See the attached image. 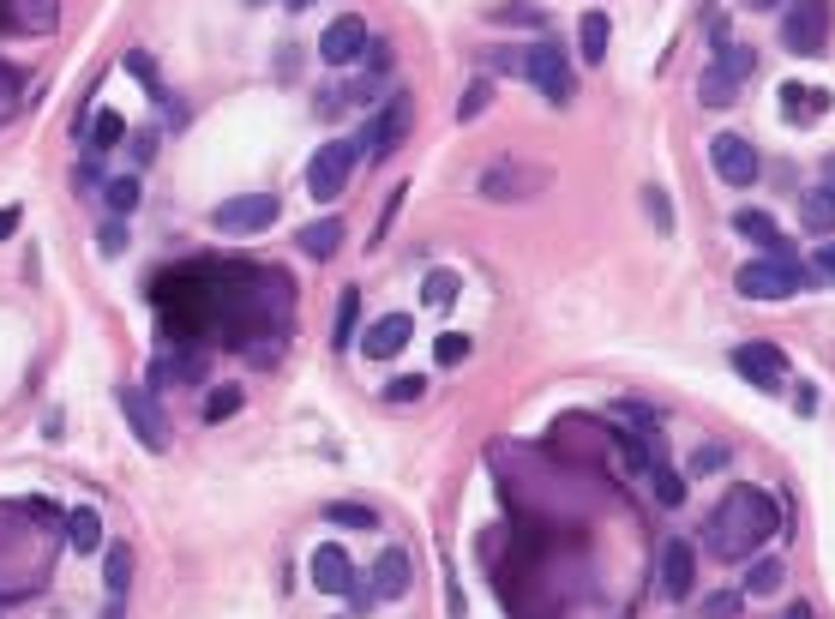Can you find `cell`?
Instances as JSON below:
<instances>
[{
	"mask_svg": "<svg viewBox=\"0 0 835 619\" xmlns=\"http://www.w3.org/2000/svg\"><path fill=\"white\" fill-rule=\"evenodd\" d=\"M745 7H781V0H745Z\"/></svg>",
	"mask_w": 835,
	"mask_h": 619,
	"instance_id": "cell-49",
	"label": "cell"
},
{
	"mask_svg": "<svg viewBox=\"0 0 835 619\" xmlns=\"http://www.w3.org/2000/svg\"><path fill=\"white\" fill-rule=\"evenodd\" d=\"M282 217V205H277V192H241V199H223L216 205V235H235V241H253V235H265Z\"/></svg>",
	"mask_w": 835,
	"mask_h": 619,
	"instance_id": "cell-4",
	"label": "cell"
},
{
	"mask_svg": "<svg viewBox=\"0 0 835 619\" xmlns=\"http://www.w3.org/2000/svg\"><path fill=\"white\" fill-rule=\"evenodd\" d=\"M734 229H739L745 241H757L764 253H781V247H788V241H781V229L769 223L764 211H734Z\"/></svg>",
	"mask_w": 835,
	"mask_h": 619,
	"instance_id": "cell-23",
	"label": "cell"
},
{
	"mask_svg": "<svg viewBox=\"0 0 835 619\" xmlns=\"http://www.w3.org/2000/svg\"><path fill=\"white\" fill-rule=\"evenodd\" d=\"M247 7H265V0H247Z\"/></svg>",
	"mask_w": 835,
	"mask_h": 619,
	"instance_id": "cell-50",
	"label": "cell"
},
{
	"mask_svg": "<svg viewBox=\"0 0 835 619\" xmlns=\"http://www.w3.org/2000/svg\"><path fill=\"white\" fill-rule=\"evenodd\" d=\"M452 295H457V270H433V277L421 283V301L427 307H445Z\"/></svg>",
	"mask_w": 835,
	"mask_h": 619,
	"instance_id": "cell-34",
	"label": "cell"
},
{
	"mask_svg": "<svg viewBox=\"0 0 835 619\" xmlns=\"http://www.w3.org/2000/svg\"><path fill=\"white\" fill-rule=\"evenodd\" d=\"M121 409H126V428L138 433V445L145 451H169L175 440V428H169V416H163V404L145 391V385H126L121 391Z\"/></svg>",
	"mask_w": 835,
	"mask_h": 619,
	"instance_id": "cell-10",
	"label": "cell"
},
{
	"mask_svg": "<svg viewBox=\"0 0 835 619\" xmlns=\"http://www.w3.org/2000/svg\"><path fill=\"white\" fill-rule=\"evenodd\" d=\"M812 265H817V270H812V277H830V283H835V241H830V247H824V253H817V259H812Z\"/></svg>",
	"mask_w": 835,
	"mask_h": 619,
	"instance_id": "cell-44",
	"label": "cell"
},
{
	"mask_svg": "<svg viewBox=\"0 0 835 619\" xmlns=\"http://www.w3.org/2000/svg\"><path fill=\"white\" fill-rule=\"evenodd\" d=\"M517 67H523V79L542 90L547 102H559V109L577 97V79H571V67H565V48H559V43H535V48H523Z\"/></svg>",
	"mask_w": 835,
	"mask_h": 619,
	"instance_id": "cell-7",
	"label": "cell"
},
{
	"mask_svg": "<svg viewBox=\"0 0 835 619\" xmlns=\"http://www.w3.org/2000/svg\"><path fill=\"white\" fill-rule=\"evenodd\" d=\"M734 373H739V379H752L757 391H781L788 355H781L776 343H739V350H734Z\"/></svg>",
	"mask_w": 835,
	"mask_h": 619,
	"instance_id": "cell-13",
	"label": "cell"
},
{
	"mask_svg": "<svg viewBox=\"0 0 835 619\" xmlns=\"http://www.w3.org/2000/svg\"><path fill=\"white\" fill-rule=\"evenodd\" d=\"M757 73V48H745V43H727L722 55L710 60V73H703V85H698V97L710 102V109H727V102L739 97V85Z\"/></svg>",
	"mask_w": 835,
	"mask_h": 619,
	"instance_id": "cell-5",
	"label": "cell"
},
{
	"mask_svg": "<svg viewBox=\"0 0 835 619\" xmlns=\"http://www.w3.org/2000/svg\"><path fill=\"white\" fill-rule=\"evenodd\" d=\"M367 55V19H337V24H325V36H319V60L325 67H349V60H361Z\"/></svg>",
	"mask_w": 835,
	"mask_h": 619,
	"instance_id": "cell-14",
	"label": "cell"
},
{
	"mask_svg": "<svg viewBox=\"0 0 835 619\" xmlns=\"http://www.w3.org/2000/svg\"><path fill=\"white\" fill-rule=\"evenodd\" d=\"M745 589H752V596H776L781 589V560H757L752 572H745Z\"/></svg>",
	"mask_w": 835,
	"mask_h": 619,
	"instance_id": "cell-32",
	"label": "cell"
},
{
	"mask_svg": "<svg viewBox=\"0 0 835 619\" xmlns=\"http://www.w3.org/2000/svg\"><path fill=\"white\" fill-rule=\"evenodd\" d=\"M102 199H109V217H126V211H138L145 187H138V175H114L109 187H102Z\"/></svg>",
	"mask_w": 835,
	"mask_h": 619,
	"instance_id": "cell-26",
	"label": "cell"
},
{
	"mask_svg": "<svg viewBox=\"0 0 835 619\" xmlns=\"http://www.w3.org/2000/svg\"><path fill=\"white\" fill-rule=\"evenodd\" d=\"M403 589H409V553L403 548H385L379 560H372L367 584L349 589V601H355V614H372V608H385V601H397Z\"/></svg>",
	"mask_w": 835,
	"mask_h": 619,
	"instance_id": "cell-6",
	"label": "cell"
},
{
	"mask_svg": "<svg viewBox=\"0 0 835 619\" xmlns=\"http://www.w3.org/2000/svg\"><path fill=\"white\" fill-rule=\"evenodd\" d=\"M781 109H788L793 121H817V114L830 109V97H824V90H805V85H788V90H781Z\"/></svg>",
	"mask_w": 835,
	"mask_h": 619,
	"instance_id": "cell-25",
	"label": "cell"
},
{
	"mask_svg": "<svg viewBox=\"0 0 835 619\" xmlns=\"http://www.w3.org/2000/svg\"><path fill=\"white\" fill-rule=\"evenodd\" d=\"M355 163H361V151L349 145V139H331L325 151H319L313 163H307V192H313L319 205H331V199H343V187H349V175H355Z\"/></svg>",
	"mask_w": 835,
	"mask_h": 619,
	"instance_id": "cell-8",
	"label": "cell"
},
{
	"mask_svg": "<svg viewBox=\"0 0 835 619\" xmlns=\"http://www.w3.org/2000/svg\"><path fill=\"white\" fill-rule=\"evenodd\" d=\"M715 469H727V445H698L691 451L686 475H715Z\"/></svg>",
	"mask_w": 835,
	"mask_h": 619,
	"instance_id": "cell-37",
	"label": "cell"
},
{
	"mask_svg": "<svg viewBox=\"0 0 835 619\" xmlns=\"http://www.w3.org/2000/svg\"><path fill=\"white\" fill-rule=\"evenodd\" d=\"M661 589L667 601H691V589H698V548L691 541H667L661 548Z\"/></svg>",
	"mask_w": 835,
	"mask_h": 619,
	"instance_id": "cell-15",
	"label": "cell"
},
{
	"mask_svg": "<svg viewBox=\"0 0 835 619\" xmlns=\"http://www.w3.org/2000/svg\"><path fill=\"white\" fill-rule=\"evenodd\" d=\"M67 541H73V553H97L102 548V511L97 506H73L67 511Z\"/></svg>",
	"mask_w": 835,
	"mask_h": 619,
	"instance_id": "cell-20",
	"label": "cell"
},
{
	"mask_svg": "<svg viewBox=\"0 0 835 619\" xmlns=\"http://www.w3.org/2000/svg\"><path fill=\"white\" fill-rule=\"evenodd\" d=\"M805 283H812V270L793 259V247H781V253H764V259L739 265L734 289L745 295V301H788V295L805 289Z\"/></svg>",
	"mask_w": 835,
	"mask_h": 619,
	"instance_id": "cell-2",
	"label": "cell"
},
{
	"mask_svg": "<svg viewBox=\"0 0 835 619\" xmlns=\"http://www.w3.org/2000/svg\"><path fill=\"white\" fill-rule=\"evenodd\" d=\"M97 247H102V253H121V247H126V217H109V223H102Z\"/></svg>",
	"mask_w": 835,
	"mask_h": 619,
	"instance_id": "cell-40",
	"label": "cell"
},
{
	"mask_svg": "<svg viewBox=\"0 0 835 619\" xmlns=\"http://www.w3.org/2000/svg\"><path fill=\"white\" fill-rule=\"evenodd\" d=\"M547 175L542 163H511V157H499V163H487L481 169V199H493V205H517V199H535V192H547Z\"/></svg>",
	"mask_w": 835,
	"mask_h": 619,
	"instance_id": "cell-3",
	"label": "cell"
},
{
	"mask_svg": "<svg viewBox=\"0 0 835 619\" xmlns=\"http://www.w3.org/2000/svg\"><path fill=\"white\" fill-rule=\"evenodd\" d=\"M793 404H800V416H812V409H817V391H812V385H800V391H793Z\"/></svg>",
	"mask_w": 835,
	"mask_h": 619,
	"instance_id": "cell-46",
	"label": "cell"
},
{
	"mask_svg": "<svg viewBox=\"0 0 835 619\" xmlns=\"http://www.w3.org/2000/svg\"><path fill=\"white\" fill-rule=\"evenodd\" d=\"M409 114H415V102H409V97H391V102H385V109L367 121V133H361V145H355V151L372 157V163L391 157V151L409 139Z\"/></svg>",
	"mask_w": 835,
	"mask_h": 619,
	"instance_id": "cell-11",
	"label": "cell"
},
{
	"mask_svg": "<svg viewBox=\"0 0 835 619\" xmlns=\"http://www.w3.org/2000/svg\"><path fill=\"white\" fill-rule=\"evenodd\" d=\"M121 139H126L121 114H114V109H97V114H91V145L109 151V145H121Z\"/></svg>",
	"mask_w": 835,
	"mask_h": 619,
	"instance_id": "cell-30",
	"label": "cell"
},
{
	"mask_svg": "<svg viewBox=\"0 0 835 619\" xmlns=\"http://www.w3.org/2000/svg\"><path fill=\"white\" fill-rule=\"evenodd\" d=\"M355 319H361V289H343V295H337V331H331V343H337V350H349Z\"/></svg>",
	"mask_w": 835,
	"mask_h": 619,
	"instance_id": "cell-27",
	"label": "cell"
},
{
	"mask_svg": "<svg viewBox=\"0 0 835 619\" xmlns=\"http://www.w3.org/2000/svg\"><path fill=\"white\" fill-rule=\"evenodd\" d=\"M0 24L7 31H48L55 24V0H0Z\"/></svg>",
	"mask_w": 835,
	"mask_h": 619,
	"instance_id": "cell-18",
	"label": "cell"
},
{
	"mask_svg": "<svg viewBox=\"0 0 835 619\" xmlns=\"http://www.w3.org/2000/svg\"><path fill=\"white\" fill-rule=\"evenodd\" d=\"M126 73H138V85H145L151 97L163 102V109H175V102L163 97V85H157V67H151V55H145V48H133V55H126ZM175 114H181V109H175Z\"/></svg>",
	"mask_w": 835,
	"mask_h": 619,
	"instance_id": "cell-31",
	"label": "cell"
},
{
	"mask_svg": "<svg viewBox=\"0 0 835 619\" xmlns=\"http://www.w3.org/2000/svg\"><path fill=\"white\" fill-rule=\"evenodd\" d=\"M703 614H710V619H734V614H739V596H734V589H715V596L703 601Z\"/></svg>",
	"mask_w": 835,
	"mask_h": 619,
	"instance_id": "cell-41",
	"label": "cell"
},
{
	"mask_svg": "<svg viewBox=\"0 0 835 619\" xmlns=\"http://www.w3.org/2000/svg\"><path fill=\"white\" fill-rule=\"evenodd\" d=\"M282 7H289V12H307V7H313V0H282Z\"/></svg>",
	"mask_w": 835,
	"mask_h": 619,
	"instance_id": "cell-48",
	"label": "cell"
},
{
	"mask_svg": "<svg viewBox=\"0 0 835 619\" xmlns=\"http://www.w3.org/2000/svg\"><path fill=\"white\" fill-rule=\"evenodd\" d=\"M294 241H301L307 259H331V253L343 247V223H337V217H325V223H307Z\"/></svg>",
	"mask_w": 835,
	"mask_h": 619,
	"instance_id": "cell-22",
	"label": "cell"
},
{
	"mask_svg": "<svg viewBox=\"0 0 835 619\" xmlns=\"http://www.w3.org/2000/svg\"><path fill=\"white\" fill-rule=\"evenodd\" d=\"M655 499H661L667 511H679V506H686V475L667 469V463H655Z\"/></svg>",
	"mask_w": 835,
	"mask_h": 619,
	"instance_id": "cell-29",
	"label": "cell"
},
{
	"mask_svg": "<svg viewBox=\"0 0 835 619\" xmlns=\"http://www.w3.org/2000/svg\"><path fill=\"white\" fill-rule=\"evenodd\" d=\"M499 24H542V7H493Z\"/></svg>",
	"mask_w": 835,
	"mask_h": 619,
	"instance_id": "cell-42",
	"label": "cell"
},
{
	"mask_svg": "<svg viewBox=\"0 0 835 619\" xmlns=\"http://www.w3.org/2000/svg\"><path fill=\"white\" fill-rule=\"evenodd\" d=\"M800 223H805V235H830V229H835V199L824 187H812L800 199Z\"/></svg>",
	"mask_w": 835,
	"mask_h": 619,
	"instance_id": "cell-24",
	"label": "cell"
},
{
	"mask_svg": "<svg viewBox=\"0 0 835 619\" xmlns=\"http://www.w3.org/2000/svg\"><path fill=\"white\" fill-rule=\"evenodd\" d=\"M776 523L781 511L764 487H734L703 523V548H710V560H745V553H757L776 535Z\"/></svg>",
	"mask_w": 835,
	"mask_h": 619,
	"instance_id": "cell-1",
	"label": "cell"
},
{
	"mask_svg": "<svg viewBox=\"0 0 835 619\" xmlns=\"http://www.w3.org/2000/svg\"><path fill=\"white\" fill-rule=\"evenodd\" d=\"M19 217H24V211H19V205H0V241H7V235H12V229H19Z\"/></svg>",
	"mask_w": 835,
	"mask_h": 619,
	"instance_id": "cell-45",
	"label": "cell"
},
{
	"mask_svg": "<svg viewBox=\"0 0 835 619\" xmlns=\"http://www.w3.org/2000/svg\"><path fill=\"white\" fill-rule=\"evenodd\" d=\"M703 36L715 43V55L727 48V12H703Z\"/></svg>",
	"mask_w": 835,
	"mask_h": 619,
	"instance_id": "cell-43",
	"label": "cell"
},
{
	"mask_svg": "<svg viewBox=\"0 0 835 619\" xmlns=\"http://www.w3.org/2000/svg\"><path fill=\"white\" fill-rule=\"evenodd\" d=\"M644 205H649V223L661 229V235H673V199H667V192H655V187H644Z\"/></svg>",
	"mask_w": 835,
	"mask_h": 619,
	"instance_id": "cell-39",
	"label": "cell"
},
{
	"mask_svg": "<svg viewBox=\"0 0 835 619\" xmlns=\"http://www.w3.org/2000/svg\"><path fill=\"white\" fill-rule=\"evenodd\" d=\"M102 584H109L114 601L126 596V584H133V541H109L102 548Z\"/></svg>",
	"mask_w": 835,
	"mask_h": 619,
	"instance_id": "cell-19",
	"label": "cell"
},
{
	"mask_svg": "<svg viewBox=\"0 0 835 619\" xmlns=\"http://www.w3.org/2000/svg\"><path fill=\"white\" fill-rule=\"evenodd\" d=\"M781 43L793 55H824L830 43V0H793L788 19H781Z\"/></svg>",
	"mask_w": 835,
	"mask_h": 619,
	"instance_id": "cell-9",
	"label": "cell"
},
{
	"mask_svg": "<svg viewBox=\"0 0 835 619\" xmlns=\"http://www.w3.org/2000/svg\"><path fill=\"white\" fill-rule=\"evenodd\" d=\"M409 338H415V319H409V313H379L367 325V338H361V355L367 361H391Z\"/></svg>",
	"mask_w": 835,
	"mask_h": 619,
	"instance_id": "cell-16",
	"label": "cell"
},
{
	"mask_svg": "<svg viewBox=\"0 0 835 619\" xmlns=\"http://www.w3.org/2000/svg\"><path fill=\"white\" fill-rule=\"evenodd\" d=\"M824 192H830V199H835V157L824 163Z\"/></svg>",
	"mask_w": 835,
	"mask_h": 619,
	"instance_id": "cell-47",
	"label": "cell"
},
{
	"mask_svg": "<svg viewBox=\"0 0 835 619\" xmlns=\"http://www.w3.org/2000/svg\"><path fill=\"white\" fill-rule=\"evenodd\" d=\"M433 361H445V367H464V361H469V338H464V331H445V338L433 343Z\"/></svg>",
	"mask_w": 835,
	"mask_h": 619,
	"instance_id": "cell-36",
	"label": "cell"
},
{
	"mask_svg": "<svg viewBox=\"0 0 835 619\" xmlns=\"http://www.w3.org/2000/svg\"><path fill=\"white\" fill-rule=\"evenodd\" d=\"M710 163H715V175H722L727 187H752L757 169H764V163H757V145L739 139V133H715L710 139Z\"/></svg>",
	"mask_w": 835,
	"mask_h": 619,
	"instance_id": "cell-12",
	"label": "cell"
},
{
	"mask_svg": "<svg viewBox=\"0 0 835 619\" xmlns=\"http://www.w3.org/2000/svg\"><path fill=\"white\" fill-rule=\"evenodd\" d=\"M307 572H313V584L325 589V596H349L355 589V565H349V553H343L337 541L313 548V565H307Z\"/></svg>",
	"mask_w": 835,
	"mask_h": 619,
	"instance_id": "cell-17",
	"label": "cell"
},
{
	"mask_svg": "<svg viewBox=\"0 0 835 619\" xmlns=\"http://www.w3.org/2000/svg\"><path fill=\"white\" fill-rule=\"evenodd\" d=\"M235 409H241V391H235V385H216V391L204 397V421H229Z\"/></svg>",
	"mask_w": 835,
	"mask_h": 619,
	"instance_id": "cell-35",
	"label": "cell"
},
{
	"mask_svg": "<svg viewBox=\"0 0 835 619\" xmlns=\"http://www.w3.org/2000/svg\"><path fill=\"white\" fill-rule=\"evenodd\" d=\"M421 397H427V379H421V373H403V379L385 385V404H421Z\"/></svg>",
	"mask_w": 835,
	"mask_h": 619,
	"instance_id": "cell-33",
	"label": "cell"
},
{
	"mask_svg": "<svg viewBox=\"0 0 835 619\" xmlns=\"http://www.w3.org/2000/svg\"><path fill=\"white\" fill-rule=\"evenodd\" d=\"M608 12H583V19H577V48H583V60L589 67H601V60H608Z\"/></svg>",
	"mask_w": 835,
	"mask_h": 619,
	"instance_id": "cell-21",
	"label": "cell"
},
{
	"mask_svg": "<svg viewBox=\"0 0 835 619\" xmlns=\"http://www.w3.org/2000/svg\"><path fill=\"white\" fill-rule=\"evenodd\" d=\"M331 523H343V530H372L379 523V511L372 506H355V499H337V506H325Z\"/></svg>",
	"mask_w": 835,
	"mask_h": 619,
	"instance_id": "cell-28",
	"label": "cell"
},
{
	"mask_svg": "<svg viewBox=\"0 0 835 619\" xmlns=\"http://www.w3.org/2000/svg\"><path fill=\"white\" fill-rule=\"evenodd\" d=\"M487 102H493V85H487V79H475V85L464 90V97H457V121H475V114H481Z\"/></svg>",
	"mask_w": 835,
	"mask_h": 619,
	"instance_id": "cell-38",
	"label": "cell"
}]
</instances>
